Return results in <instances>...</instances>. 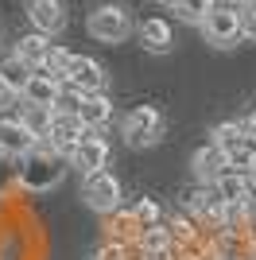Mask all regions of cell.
I'll list each match as a JSON object with an SVG mask.
<instances>
[{
  "label": "cell",
  "instance_id": "1",
  "mask_svg": "<svg viewBox=\"0 0 256 260\" xmlns=\"http://www.w3.org/2000/svg\"><path fill=\"white\" fill-rule=\"evenodd\" d=\"M66 175V155L54 152L51 144H39V148H31V152L20 159V167H16V179H20L23 190H51V186L62 183Z\"/></svg>",
  "mask_w": 256,
  "mask_h": 260
},
{
  "label": "cell",
  "instance_id": "2",
  "mask_svg": "<svg viewBox=\"0 0 256 260\" xmlns=\"http://www.w3.org/2000/svg\"><path fill=\"white\" fill-rule=\"evenodd\" d=\"M39 144L43 140L27 128L23 113H16V109H0V155H16V159H23V155L31 152V148H39Z\"/></svg>",
  "mask_w": 256,
  "mask_h": 260
},
{
  "label": "cell",
  "instance_id": "3",
  "mask_svg": "<svg viewBox=\"0 0 256 260\" xmlns=\"http://www.w3.org/2000/svg\"><path fill=\"white\" fill-rule=\"evenodd\" d=\"M202 31H206V39H210L213 47H233V43H241L245 39V12H237V8H213L210 16H206V23H202Z\"/></svg>",
  "mask_w": 256,
  "mask_h": 260
},
{
  "label": "cell",
  "instance_id": "4",
  "mask_svg": "<svg viewBox=\"0 0 256 260\" xmlns=\"http://www.w3.org/2000/svg\"><path fill=\"white\" fill-rule=\"evenodd\" d=\"M159 136H163L159 109L140 105V109H132L124 117V140L132 144V148H151V144H159Z\"/></svg>",
  "mask_w": 256,
  "mask_h": 260
},
{
  "label": "cell",
  "instance_id": "5",
  "mask_svg": "<svg viewBox=\"0 0 256 260\" xmlns=\"http://www.w3.org/2000/svg\"><path fill=\"white\" fill-rule=\"evenodd\" d=\"M132 31V20L120 4H101L97 12H89V35L101 39V43H120Z\"/></svg>",
  "mask_w": 256,
  "mask_h": 260
},
{
  "label": "cell",
  "instance_id": "6",
  "mask_svg": "<svg viewBox=\"0 0 256 260\" xmlns=\"http://www.w3.org/2000/svg\"><path fill=\"white\" fill-rule=\"evenodd\" d=\"M85 202L97 210V214H117L120 210V183L113 171H97L85 175Z\"/></svg>",
  "mask_w": 256,
  "mask_h": 260
},
{
  "label": "cell",
  "instance_id": "7",
  "mask_svg": "<svg viewBox=\"0 0 256 260\" xmlns=\"http://www.w3.org/2000/svg\"><path fill=\"white\" fill-rule=\"evenodd\" d=\"M82 140H85V124H82V120H78L74 113H54V120H51V132H47V144H51L54 152L74 155Z\"/></svg>",
  "mask_w": 256,
  "mask_h": 260
},
{
  "label": "cell",
  "instance_id": "8",
  "mask_svg": "<svg viewBox=\"0 0 256 260\" xmlns=\"http://www.w3.org/2000/svg\"><path fill=\"white\" fill-rule=\"evenodd\" d=\"M27 20H31L35 31L58 35L66 27V8L62 0H27Z\"/></svg>",
  "mask_w": 256,
  "mask_h": 260
},
{
  "label": "cell",
  "instance_id": "9",
  "mask_svg": "<svg viewBox=\"0 0 256 260\" xmlns=\"http://www.w3.org/2000/svg\"><path fill=\"white\" fill-rule=\"evenodd\" d=\"M66 82L78 86L82 93H101V89H105V70H101L97 58L74 54V62H70V70H66Z\"/></svg>",
  "mask_w": 256,
  "mask_h": 260
},
{
  "label": "cell",
  "instance_id": "10",
  "mask_svg": "<svg viewBox=\"0 0 256 260\" xmlns=\"http://www.w3.org/2000/svg\"><path fill=\"white\" fill-rule=\"evenodd\" d=\"M70 159H74V167L82 175H97V171L109 167V144L101 140V136H93V132H85V140L78 144V152L70 155Z\"/></svg>",
  "mask_w": 256,
  "mask_h": 260
},
{
  "label": "cell",
  "instance_id": "11",
  "mask_svg": "<svg viewBox=\"0 0 256 260\" xmlns=\"http://www.w3.org/2000/svg\"><path fill=\"white\" fill-rule=\"evenodd\" d=\"M190 167H194V179H198V183H217V179L229 171V155H225L217 144H206V148L194 152Z\"/></svg>",
  "mask_w": 256,
  "mask_h": 260
},
{
  "label": "cell",
  "instance_id": "12",
  "mask_svg": "<svg viewBox=\"0 0 256 260\" xmlns=\"http://www.w3.org/2000/svg\"><path fill=\"white\" fill-rule=\"evenodd\" d=\"M217 194H221V202H252L256 194V183H252V175H241V171H225L221 179H217Z\"/></svg>",
  "mask_w": 256,
  "mask_h": 260
},
{
  "label": "cell",
  "instance_id": "13",
  "mask_svg": "<svg viewBox=\"0 0 256 260\" xmlns=\"http://www.w3.org/2000/svg\"><path fill=\"white\" fill-rule=\"evenodd\" d=\"M58 93H62V82H58V78L35 74L31 82H27V89H23V101H27V105H39V109H54Z\"/></svg>",
  "mask_w": 256,
  "mask_h": 260
},
{
  "label": "cell",
  "instance_id": "14",
  "mask_svg": "<svg viewBox=\"0 0 256 260\" xmlns=\"http://www.w3.org/2000/svg\"><path fill=\"white\" fill-rule=\"evenodd\" d=\"M31 66L23 62L20 54H12V58H0V86L8 89V93H16V98H23V89H27V82H31Z\"/></svg>",
  "mask_w": 256,
  "mask_h": 260
},
{
  "label": "cell",
  "instance_id": "15",
  "mask_svg": "<svg viewBox=\"0 0 256 260\" xmlns=\"http://www.w3.org/2000/svg\"><path fill=\"white\" fill-rule=\"evenodd\" d=\"M136 245L148 252L151 260H167L171 252H175V245H179V241H175V233H171L167 225H151V229H144V233H140Z\"/></svg>",
  "mask_w": 256,
  "mask_h": 260
},
{
  "label": "cell",
  "instance_id": "16",
  "mask_svg": "<svg viewBox=\"0 0 256 260\" xmlns=\"http://www.w3.org/2000/svg\"><path fill=\"white\" fill-rule=\"evenodd\" d=\"M190 210H194L198 217H210V221H217V225H221L225 202H221V194H217V186H213V183H202V186L190 194Z\"/></svg>",
  "mask_w": 256,
  "mask_h": 260
},
{
  "label": "cell",
  "instance_id": "17",
  "mask_svg": "<svg viewBox=\"0 0 256 260\" xmlns=\"http://www.w3.org/2000/svg\"><path fill=\"white\" fill-rule=\"evenodd\" d=\"M109 117H113V101L105 93H85L82 109H78V120H82L85 128H101Z\"/></svg>",
  "mask_w": 256,
  "mask_h": 260
},
{
  "label": "cell",
  "instance_id": "18",
  "mask_svg": "<svg viewBox=\"0 0 256 260\" xmlns=\"http://www.w3.org/2000/svg\"><path fill=\"white\" fill-rule=\"evenodd\" d=\"M140 43L148 47V51H155V54H163V51H171V27H167V20H144V27H140Z\"/></svg>",
  "mask_w": 256,
  "mask_h": 260
},
{
  "label": "cell",
  "instance_id": "19",
  "mask_svg": "<svg viewBox=\"0 0 256 260\" xmlns=\"http://www.w3.org/2000/svg\"><path fill=\"white\" fill-rule=\"evenodd\" d=\"M16 54H20L27 66H43V58L51 54V35H43V31H31V35H23L20 47H16Z\"/></svg>",
  "mask_w": 256,
  "mask_h": 260
},
{
  "label": "cell",
  "instance_id": "20",
  "mask_svg": "<svg viewBox=\"0 0 256 260\" xmlns=\"http://www.w3.org/2000/svg\"><path fill=\"white\" fill-rule=\"evenodd\" d=\"M252 132H248V124H233V120H225V124H217L213 128V140L210 144H217L221 152H229V148H237L241 140H248Z\"/></svg>",
  "mask_w": 256,
  "mask_h": 260
},
{
  "label": "cell",
  "instance_id": "21",
  "mask_svg": "<svg viewBox=\"0 0 256 260\" xmlns=\"http://www.w3.org/2000/svg\"><path fill=\"white\" fill-rule=\"evenodd\" d=\"M70 62H74V54L70 51H62V47H51V54L43 58V66H39V74H51V78H58V82H66V70H70Z\"/></svg>",
  "mask_w": 256,
  "mask_h": 260
},
{
  "label": "cell",
  "instance_id": "22",
  "mask_svg": "<svg viewBox=\"0 0 256 260\" xmlns=\"http://www.w3.org/2000/svg\"><path fill=\"white\" fill-rule=\"evenodd\" d=\"M175 8H179L182 20H190V23H206V16L217 8V0H179Z\"/></svg>",
  "mask_w": 256,
  "mask_h": 260
},
{
  "label": "cell",
  "instance_id": "23",
  "mask_svg": "<svg viewBox=\"0 0 256 260\" xmlns=\"http://www.w3.org/2000/svg\"><path fill=\"white\" fill-rule=\"evenodd\" d=\"M85 93L78 86H70V82H62V93H58V101H54V113H74L78 117V109H82Z\"/></svg>",
  "mask_w": 256,
  "mask_h": 260
},
{
  "label": "cell",
  "instance_id": "24",
  "mask_svg": "<svg viewBox=\"0 0 256 260\" xmlns=\"http://www.w3.org/2000/svg\"><path fill=\"white\" fill-rule=\"evenodd\" d=\"M132 214H136V221H140V229H151V225H163L159 221V206H155V202H151V198H140L136 202V210H132Z\"/></svg>",
  "mask_w": 256,
  "mask_h": 260
},
{
  "label": "cell",
  "instance_id": "25",
  "mask_svg": "<svg viewBox=\"0 0 256 260\" xmlns=\"http://www.w3.org/2000/svg\"><path fill=\"white\" fill-rule=\"evenodd\" d=\"M93 260H128V245L113 241V245H105L101 252H93Z\"/></svg>",
  "mask_w": 256,
  "mask_h": 260
},
{
  "label": "cell",
  "instance_id": "26",
  "mask_svg": "<svg viewBox=\"0 0 256 260\" xmlns=\"http://www.w3.org/2000/svg\"><path fill=\"white\" fill-rule=\"evenodd\" d=\"M245 31H248V35L256 39V0H252V4L245 8Z\"/></svg>",
  "mask_w": 256,
  "mask_h": 260
},
{
  "label": "cell",
  "instance_id": "27",
  "mask_svg": "<svg viewBox=\"0 0 256 260\" xmlns=\"http://www.w3.org/2000/svg\"><path fill=\"white\" fill-rule=\"evenodd\" d=\"M252 0H225V8H237V12H245Z\"/></svg>",
  "mask_w": 256,
  "mask_h": 260
},
{
  "label": "cell",
  "instance_id": "28",
  "mask_svg": "<svg viewBox=\"0 0 256 260\" xmlns=\"http://www.w3.org/2000/svg\"><path fill=\"white\" fill-rule=\"evenodd\" d=\"M248 132L256 136V109H252V117H248Z\"/></svg>",
  "mask_w": 256,
  "mask_h": 260
},
{
  "label": "cell",
  "instance_id": "29",
  "mask_svg": "<svg viewBox=\"0 0 256 260\" xmlns=\"http://www.w3.org/2000/svg\"><path fill=\"white\" fill-rule=\"evenodd\" d=\"M4 93H8V89H4V86H0V109H4Z\"/></svg>",
  "mask_w": 256,
  "mask_h": 260
},
{
  "label": "cell",
  "instance_id": "30",
  "mask_svg": "<svg viewBox=\"0 0 256 260\" xmlns=\"http://www.w3.org/2000/svg\"><path fill=\"white\" fill-rule=\"evenodd\" d=\"M159 4H179V0H159Z\"/></svg>",
  "mask_w": 256,
  "mask_h": 260
},
{
  "label": "cell",
  "instance_id": "31",
  "mask_svg": "<svg viewBox=\"0 0 256 260\" xmlns=\"http://www.w3.org/2000/svg\"><path fill=\"white\" fill-rule=\"evenodd\" d=\"M252 260H256V256H252Z\"/></svg>",
  "mask_w": 256,
  "mask_h": 260
}]
</instances>
